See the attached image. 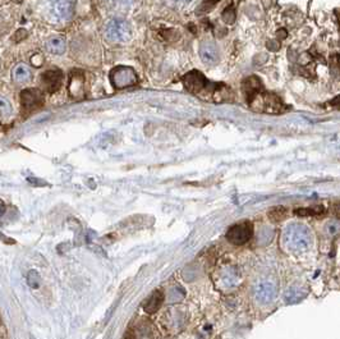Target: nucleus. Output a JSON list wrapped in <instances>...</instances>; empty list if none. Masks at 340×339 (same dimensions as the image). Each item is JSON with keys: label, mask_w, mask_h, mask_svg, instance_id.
<instances>
[{"label": "nucleus", "mask_w": 340, "mask_h": 339, "mask_svg": "<svg viewBox=\"0 0 340 339\" xmlns=\"http://www.w3.org/2000/svg\"><path fill=\"white\" fill-rule=\"evenodd\" d=\"M123 339H134V334L132 333V331H127V333L124 334V336H123Z\"/></svg>", "instance_id": "17"}, {"label": "nucleus", "mask_w": 340, "mask_h": 339, "mask_svg": "<svg viewBox=\"0 0 340 339\" xmlns=\"http://www.w3.org/2000/svg\"><path fill=\"white\" fill-rule=\"evenodd\" d=\"M110 4L115 7H128L130 3H132V0H109Z\"/></svg>", "instance_id": "15"}, {"label": "nucleus", "mask_w": 340, "mask_h": 339, "mask_svg": "<svg viewBox=\"0 0 340 339\" xmlns=\"http://www.w3.org/2000/svg\"><path fill=\"white\" fill-rule=\"evenodd\" d=\"M49 12L58 21H65L73 12V0H46Z\"/></svg>", "instance_id": "5"}, {"label": "nucleus", "mask_w": 340, "mask_h": 339, "mask_svg": "<svg viewBox=\"0 0 340 339\" xmlns=\"http://www.w3.org/2000/svg\"><path fill=\"white\" fill-rule=\"evenodd\" d=\"M42 85L49 93H55L61 85V73L59 71H46L41 77Z\"/></svg>", "instance_id": "9"}, {"label": "nucleus", "mask_w": 340, "mask_h": 339, "mask_svg": "<svg viewBox=\"0 0 340 339\" xmlns=\"http://www.w3.org/2000/svg\"><path fill=\"white\" fill-rule=\"evenodd\" d=\"M286 214H288V210L284 206H275L268 211L267 216L271 221H281L283 219H285Z\"/></svg>", "instance_id": "13"}, {"label": "nucleus", "mask_w": 340, "mask_h": 339, "mask_svg": "<svg viewBox=\"0 0 340 339\" xmlns=\"http://www.w3.org/2000/svg\"><path fill=\"white\" fill-rule=\"evenodd\" d=\"M66 49V41L64 37L61 36H54L46 41V50L51 54L60 55L65 52Z\"/></svg>", "instance_id": "10"}, {"label": "nucleus", "mask_w": 340, "mask_h": 339, "mask_svg": "<svg viewBox=\"0 0 340 339\" xmlns=\"http://www.w3.org/2000/svg\"><path fill=\"white\" fill-rule=\"evenodd\" d=\"M0 110H2V118L4 119L5 117H9L12 114V106H10L9 101L5 98H2V103H0Z\"/></svg>", "instance_id": "14"}, {"label": "nucleus", "mask_w": 340, "mask_h": 339, "mask_svg": "<svg viewBox=\"0 0 340 339\" xmlns=\"http://www.w3.org/2000/svg\"><path fill=\"white\" fill-rule=\"evenodd\" d=\"M253 236V225L251 221H240V223L234 224L226 232V239L230 243L235 246L244 244L252 238Z\"/></svg>", "instance_id": "3"}, {"label": "nucleus", "mask_w": 340, "mask_h": 339, "mask_svg": "<svg viewBox=\"0 0 340 339\" xmlns=\"http://www.w3.org/2000/svg\"><path fill=\"white\" fill-rule=\"evenodd\" d=\"M164 302V293L161 289H156L148 296L142 303V308L147 313H155L156 311L160 310L161 305Z\"/></svg>", "instance_id": "8"}, {"label": "nucleus", "mask_w": 340, "mask_h": 339, "mask_svg": "<svg viewBox=\"0 0 340 339\" xmlns=\"http://www.w3.org/2000/svg\"><path fill=\"white\" fill-rule=\"evenodd\" d=\"M110 80L115 88H124L137 82V76L130 67H117L110 73Z\"/></svg>", "instance_id": "4"}, {"label": "nucleus", "mask_w": 340, "mask_h": 339, "mask_svg": "<svg viewBox=\"0 0 340 339\" xmlns=\"http://www.w3.org/2000/svg\"><path fill=\"white\" fill-rule=\"evenodd\" d=\"M331 104L335 106V108L340 109V96H337V98H335L334 100L331 101Z\"/></svg>", "instance_id": "16"}, {"label": "nucleus", "mask_w": 340, "mask_h": 339, "mask_svg": "<svg viewBox=\"0 0 340 339\" xmlns=\"http://www.w3.org/2000/svg\"><path fill=\"white\" fill-rule=\"evenodd\" d=\"M180 2H183V4H184V3H187V2H189V0H180Z\"/></svg>", "instance_id": "18"}, {"label": "nucleus", "mask_w": 340, "mask_h": 339, "mask_svg": "<svg viewBox=\"0 0 340 339\" xmlns=\"http://www.w3.org/2000/svg\"><path fill=\"white\" fill-rule=\"evenodd\" d=\"M325 213L324 206H311V208H299L294 210V214L302 218H307V216H319Z\"/></svg>", "instance_id": "12"}, {"label": "nucleus", "mask_w": 340, "mask_h": 339, "mask_svg": "<svg viewBox=\"0 0 340 339\" xmlns=\"http://www.w3.org/2000/svg\"><path fill=\"white\" fill-rule=\"evenodd\" d=\"M105 37L110 42H128L132 39V26L125 19H112L105 27Z\"/></svg>", "instance_id": "1"}, {"label": "nucleus", "mask_w": 340, "mask_h": 339, "mask_svg": "<svg viewBox=\"0 0 340 339\" xmlns=\"http://www.w3.org/2000/svg\"><path fill=\"white\" fill-rule=\"evenodd\" d=\"M20 100L25 110L32 111L42 105L43 96L40 90H25L20 94Z\"/></svg>", "instance_id": "6"}, {"label": "nucleus", "mask_w": 340, "mask_h": 339, "mask_svg": "<svg viewBox=\"0 0 340 339\" xmlns=\"http://www.w3.org/2000/svg\"><path fill=\"white\" fill-rule=\"evenodd\" d=\"M286 238H288L289 244L297 251H306L311 246L312 242L311 232L308 231V228L303 225L291 227L288 231Z\"/></svg>", "instance_id": "2"}, {"label": "nucleus", "mask_w": 340, "mask_h": 339, "mask_svg": "<svg viewBox=\"0 0 340 339\" xmlns=\"http://www.w3.org/2000/svg\"><path fill=\"white\" fill-rule=\"evenodd\" d=\"M199 57H201L202 62L207 65H214L219 62L220 59V53L217 49L216 45L211 41H205L202 42L199 47Z\"/></svg>", "instance_id": "7"}, {"label": "nucleus", "mask_w": 340, "mask_h": 339, "mask_svg": "<svg viewBox=\"0 0 340 339\" xmlns=\"http://www.w3.org/2000/svg\"><path fill=\"white\" fill-rule=\"evenodd\" d=\"M31 76H32L31 75V70L26 64H18L13 70V78L17 82H27V81H30Z\"/></svg>", "instance_id": "11"}]
</instances>
